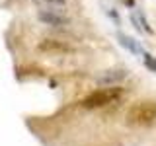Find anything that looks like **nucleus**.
<instances>
[{"label": "nucleus", "mask_w": 156, "mask_h": 146, "mask_svg": "<svg viewBox=\"0 0 156 146\" xmlns=\"http://www.w3.org/2000/svg\"><path fill=\"white\" fill-rule=\"evenodd\" d=\"M156 121V103L154 101H136L127 113V123L135 127H148Z\"/></svg>", "instance_id": "obj_1"}, {"label": "nucleus", "mask_w": 156, "mask_h": 146, "mask_svg": "<svg viewBox=\"0 0 156 146\" xmlns=\"http://www.w3.org/2000/svg\"><path fill=\"white\" fill-rule=\"evenodd\" d=\"M117 97H119V90L117 88H107V90H100V92H94L92 96H88L82 101V105L86 109H96V107H104L111 101H115Z\"/></svg>", "instance_id": "obj_2"}, {"label": "nucleus", "mask_w": 156, "mask_h": 146, "mask_svg": "<svg viewBox=\"0 0 156 146\" xmlns=\"http://www.w3.org/2000/svg\"><path fill=\"white\" fill-rule=\"evenodd\" d=\"M39 19H41L43 23H47V26L51 27H65L68 23V18L65 16V14H61L58 10H39Z\"/></svg>", "instance_id": "obj_3"}, {"label": "nucleus", "mask_w": 156, "mask_h": 146, "mask_svg": "<svg viewBox=\"0 0 156 146\" xmlns=\"http://www.w3.org/2000/svg\"><path fill=\"white\" fill-rule=\"evenodd\" d=\"M117 37H119V43H121L125 49H129L131 53H135V55H143V49H140V45L135 41L133 37H127V35H123V33H119Z\"/></svg>", "instance_id": "obj_4"}, {"label": "nucleus", "mask_w": 156, "mask_h": 146, "mask_svg": "<svg viewBox=\"0 0 156 146\" xmlns=\"http://www.w3.org/2000/svg\"><path fill=\"white\" fill-rule=\"evenodd\" d=\"M125 76H127L125 70H111V72H107L105 76H101L100 82L101 84H115V82H121Z\"/></svg>", "instance_id": "obj_5"}, {"label": "nucleus", "mask_w": 156, "mask_h": 146, "mask_svg": "<svg viewBox=\"0 0 156 146\" xmlns=\"http://www.w3.org/2000/svg\"><path fill=\"white\" fill-rule=\"evenodd\" d=\"M131 18H133V23H135V27L139 29V31H146V33L152 31V29H150V26L146 23V19L143 18V14H140V12H135Z\"/></svg>", "instance_id": "obj_6"}, {"label": "nucleus", "mask_w": 156, "mask_h": 146, "mask_svg": "<svg viewBox=\"0 0 156 146\" xmlns=\"http://www.w3.org/2000/svg\"><path fill=\"white\" fill-rule=\"evenodd\" d=\"M143 58H144V64L148 66L152 72H156V58L152 55H148V53H143Z\"/></svg>", "instance_id": "obj_7"}, {"label": "nucleus", "mask_w": 156, "mask_h": 146, "mask_svg": "<svg viewBox=\"0 0 156 146\" xmlns=\"http://www.w3.org/2000/svg\"><path fill=\"white\" fill-rule=\"evenodd\" d=\"M47 4H55V6H65L66 0H45Z\"/></svg>", "instance_id": "obj_8"}]
</instances>
